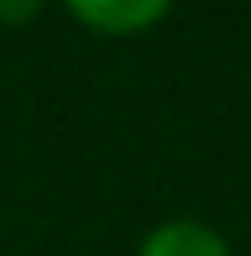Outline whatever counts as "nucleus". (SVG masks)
<instances>
[{
  "instance_id": "f257e3e1",
  "label": "nucleus",
  "mask_w": 251,
  "mask_h": 256,
  "mask_svg": "<svg viewBox=\"0 0 251 256\" xmlns=\"http://www.w3.org/2000/svg\"><path fill=\"white\" fill-rule=\"evenodd\" d=\"M68 10H74V21H84L100 37H131V32L168 16V6H157V0H74Z\"/></svg>"
},
{
  "instance_id": "f03ea898",
  "label": "nucleus",
  "mask_w": 251,
  "mask_h": 256,
  "mask_svg": "<svg viewBox=\"0 0 251 256\" xmlns=\"http://www.w3.org/2000/svg\"><path fill=\"white\" fill-rule=\"evenodd\" d=\"M136 256H230V246L199 220H168L136 246Z\"/></svg>"
},
{
  "instance_id": "7ed1b4c3",
  "label": "nucleus",
  "mask_w": 251,
  "mask_h": 256,
  "mask_svg": "<svg viewBox=\"0 0 251 256\" xmlns=\"http://www.w3.org/2000/svg\"><path fill=\"white\" fill-rule=\"evenodd\" d=\"M37 16V6H0V21H26Z\"/></svg>"
}]
</instances>
